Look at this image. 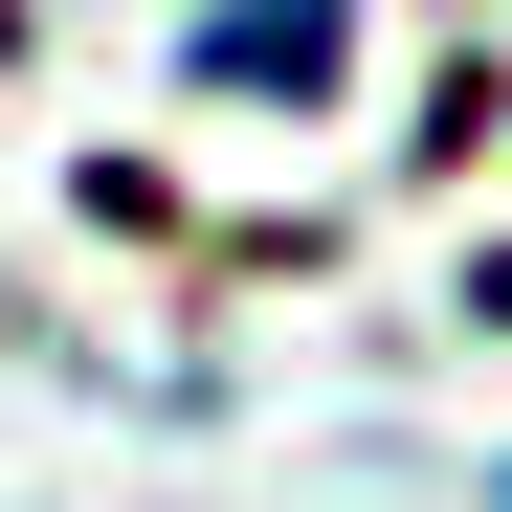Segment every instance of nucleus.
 <instances>
[{
  "label": "nucleus",
  "instance_id": "obj_1",
  "mask_svg": "<svg viewBox=\"0 0 512 512\" xmlns=\"http://www.w3.org/2000/svg\"><path fill=\"white\" fill-rule=\"evenodd\" d=\"M201 67H223V90H245V67H268V90H312V67H334V0H223Z\"/></svg>",
  "mask_w": 512,
  "mask_h": 512
}]
</instances>
